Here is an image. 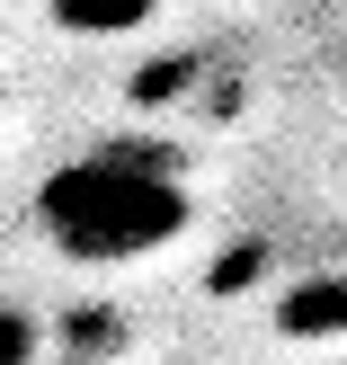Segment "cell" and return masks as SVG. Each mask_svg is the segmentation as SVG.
<instances>
[{
	"label": "cell",
	"instance_id": "277c9868",
	"mask_svg": "<svg viewBox=\"0 0 347 365\" xmlns=\"http://www.w3.org/2000/svg\"><path fill=\"white\" fill-rule=\"evenodd\" d=\"M45 356V321L27 303H0V365H36Z\"/></svg>",
	"mask_w": 347,
	"mask_h": 365
},
{
	"label": "cell",
	"instance_id": "3957f363",
	"mask_svg": "<svg viewBox=\"0 0 347 365\" xmlns=\"http://www.w3.org/2000/svg\"><path fill=\"white\" fill-rule=\"evenodd\" d=\"M160 0H53V18L63 27H81V36H116V27H143Z\"/></svg>",
	"mask_w": 347,
	"mask_h": 365
},
{
	"label": "cell",
	"instance_id": "6da1fadb",
	"mask_svg": "<svg viewBox=\"0 0 347 365\" xmlns=\"http://www.w3.org/2000/svg\"><path fill=\"white\" fill-rule=\"evenodd\" d=\"M187 187L170 178V160L152 143H98V152H71L36 178V241L71 267H134L152 250H170L187 232Z\"/></svg>",
	"mask_w": 347,
	"mask_h": 365
},
{
	"label": "cell",
	"instance_id": "7a4b0ae2",
	"mask_svg": "<svg viewBox=\"0 0 347 365\" xmlns=\"http://www.w3.org/2000/svg\"><path fill=\"white\" fill-rule=\"evenodd\" d=\"M276 321H285L294 339H338V330H347V277H303L294 294L276 303Z\"/></svg>",
	"mask_w": 347,
	"mask_h": 365
}]
</instances>
